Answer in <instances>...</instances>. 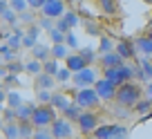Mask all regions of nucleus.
Listing matches in <instances>:
<instances>
[{
	"label": "nucleus",
	"mask_w": 152,
	"mask_h": 139,
	"mask_svg": "<svg viewBox=\"0 0 152 139\" xmlns=\"http://www.w3.org/2000/svg\"><path fill=\"white\" fill-rule=\"evenodd\" d=\"M139 96H141V88L132 81L119 85V90H116V101H119L121 106H137Z\"/></svg>",
	"instance_id": "f257e3e1"
},
{
	"label": "nucleus",
	"mask_w": 152,
	"mask_h": 139,
	"mask_svg": "<svg viewBox=\"0 0 152 139\" xmlns=\"http://www.w3.org/2000/svg\"><path fill=\"white\" fill-rule=\"evenodd\" d=\"M29 121H31L34 128H47V126H54V121H56L54 106H36Z\"/></svg>",
	"instance_id": "f03ea898"
},
{
	"label": "nucleus",
	"mask_w": 152,
	"mask_h": 139,
	"mask_svg": "<svg viewBox=\"0 0 152 139\" xmlns=\"http://www.w3.org/2000/svg\"><path fill=\"white\" fill-rule=\"evenodd\" d=\"M99 92L94 90V88H81L78 90V94H76V106H81L83 110H92V108L99 106Z\"/></svg>",
	"instance_id": "7ed1b4c3"
},
{
	"label": "nucleus",
	"mask_w": 152,
	"mask_h": 139,
	"mask_svg": "<svg viewBox=\"0 0 152 139\" xmlns=\"http://www.w3.org/2000/svg\"><path fill=\"white\" fill-rule=\"evenodd\" d=\"M134 76V70L128 65H119V67H107L105 70V79H110V81H114L116 85H123V83H128L130 79Z\"/></svg>",
	"instance_id": "20e7f679"
},
{
	"label": "nucleus",
	"mask_w": 152,
	"mask_h": 139,
	"mask_svg": "<svg viewBox=\"0 0 152 139\" xmlns=\"http://www.w3.org/2000/svg\"><path fill=\"white\" fill-rule=\"evenodd\" d=\"M94 90L99 92V96L101 99H116V90H119V85L114 81H110V79H99L96 81V85H94Z\"/></svg>",
	"instance_id": "39448f33"
},
{
	"label": "nucleus",
	"mask_w": 152,
	"mask_h": 139,
	"mask_svg": "<svg viewBox=\"0 0 152 139\" xmlns=\"http://www.w3.org/2000/svg\"><path fill=\"white\" fill-rule=\"evenodd\" d=\"M76 121H78V128H81V132H85V135L94 132V130L99 128V117H96L92 110H85Z\"/></svg>",
	"instance_id": "423d86ee"
},
{
	"label": "nucleus",
	"mask_w": 152,
	"mask_h": 139,
	"mask_svg": "<svg viewBox=\"0 0 152 139\" xmlns=\"http://www.w3.org/2000/svg\"><path fill=\"white\" fill-rule=\"evenodd\" d=\"M40 11H43V18H63L65 16V2L63 0H47Z\"/></svg>",
	"instance_id": "0eeeda50"
},
{
	"label": "nucleus",
	"mask_w": 152,
	"mask_h": 139,
	"mask_svg": "<svg viewBox=\"0 0 152 139\" xmlns=\"http://www.w3.org/2000/svg\"><path fill=\"white\" fill-rule=\"evenodd\" d=\"M72 81L76 83L78 88H90V85H96V72L94 70H90V67H85L83 72H76L74 76H72Z\"/></svg>",
	"instance_id": "6e6552de"
},
{
	"label": "nucleus",
	"mask_w": 152,
	"mask_h": 139,
	"mask_svg": "<svg viewBox=\"0 0 152 139\" xmlns=\"http://www.w3.org/2000/svg\"><path fill=\"white\" fill-rule=\"evenodd\" d=\"M52 135H54V139H67V137H72V124H69V119H56V121H54V126H52Z\"/></svg>",
	"instance_id": "1a4fd4ad"
},
{
	"label": "nucleus",
	"mask_w": 152,
	"mask_h": 139,
	"mask_svg": "<svg viewBox=\"0 0 152 139\" xmlns=\"http://www.w3.org/2000/svg\"><path fill=\"white\" fill-rule=\"evenodd\" d=\"M116 130H119L116 124H103V126H99V128L92 132V137L94 139H114L116 137Z\"/></svg>",
	"instance_id": "9d476101"
},
{
	"label": "nucleus",
	"mask_w": 152,
	"mask_h": 139,
	"mask_svg": "<svg viewBox=\"0 0 152 139\" xmlns=\"http://www.w3.org/2000/svg\"><path fill=\"white\" fill-rule=\"evenodd\" d=\"M65 63H67V70H72V72H83L87 67V61L81 56V54H69V56L65 58Z\"/></svg>",
	"instance_id": "9b49d317"
},
{
	"label": "nucleus",
	"mask_w": 152,
	"mask_h": 139,
	"mask_svg": "<svg viewBox=\"0 0 152 139\" xmlns=\"http://www.w3.org/2000/svg\"><path fill=\"white\" fill-rule=\"evenodd\" d=\"M101 63H103L105 67H119V65H123V58H121L116 52H107V54L101 56Z\"/></svg>",
	"instance_id": "f8f14e48"
},
{
	"label": "nucleus",
	"mask_w": 152,
	"mask_h": 139,
	"mask_svg": "<svg viewBox=\"0 0 152 139\" xmlns=\"http://www.w3.org/2000/svg\"><path fill=\"white\" fill-rule=\"evenodd\" d=\"M52 106L58 108V110H67V108L72 106V101L67 99L65 94H54V96H52Z\"/></svg>",
	"instance_id": "ddd939ff"
},
{
	"label": "nucleus",
	"mask_w": 152,
	"mask_h": 139,
	"mask_svg": "<svg viewBox=\"0 0 152 139\" xmlns=\"http://www.w3.org/2000/svg\"><path fill=\"white\" fill-rule=\"evenodd\" d=\"M116 54L121 58H134V47L130 43H119L116 45Z\"/></svg>",
	"instance_id": "4468645a"
},
{
	"label": "nucleus",
	"mask_w": 152,
	"mask_h": 139,
	"mask_svg": "<svg viewBox=\"0 0 152 139\" xmlns=\"http://www.w3.org/2000/svg\"><path fill=\"white\" fill-rule=\"evenodd\" d=\"M31 52H34V58H36V61H40V63L49 61V49L43 47V45H34Z\"/></svg>",
	"instance_id": "2eb2a0df"
},
{
	"label": "nucleus",
	"mask_w": 152,
	"mask_h": 139,
	"mask_svg": "<svg viewBox=\"0 0 152 139\" xmlns=\"http://www.w3.org/2000/svg\"><path fill=\"white\" fill-rule=\"evenodd\" d=\"M0 9H2V20H5V23H14V20H16V11H14V9H9L7 0H2Z\"/></svg>",
	"instance_id": "dca6fc26"
},
{
	"label": "nucleus",
	"mask_w": 152,
	"mask_h": 139,
	"mask_svg": "<svg viewBox=\"0 0 152 139\" xmlns=\"http://www.w3.org/2000/svg\"><path fill=\"white\" fill-rule=\"evenodd\" d=\"M43 72L49 74V76H56V74H58V63H56V58H49V61L43 63Z\"/></svg>",
	"instance_id": "f3484780"
},
{
	"label": "nucleus",
	"mask_w": 152,
	"mask_h": 139,
	"mask_svg": "<svg viewBox=\"0 0 152 139\" xmlns=\"http://www.w3.org/2000/svg\"><path fill=\"white\" fill-rule=\"evenodd\" d=\"M25 70H27L29 74H36V76H40V74H43V63L34 58V61H29L27 65H25Z\"/></svg>",
	"instance_id": "a211bd4d"
},
{
	"label": "nucleus",
	"mask_w": 152,
	"mask_h": 139,
	"mask_svg": "<svg viewBox=\"0 0 152 139\" xmlns=\"http://www.w3.org/2000/svg\"><path fill=\"white\" fill-rule=\"evenodd\" d=\"M99 5L105 14H110V16L116 14V0H99Z\"/></svg>",
	"instance_id": "6ab92c4d"
},
{
	"label": "nucleus",
	"mask_w": 152,
	"mask_h": 139,
	"mask_svg": "<svg viewBox=\"0 0 152 139\" xmlns=\"http://www.w3.org/2000/svg\"><path fill=\"white\" fill-rule=\"evenodd\" d=\"M81 110H83V108H81V106H76V103H74V106H69L67 110H63V112H65V119H78V117L83 115Z\"/></svg>",
	"instance_id": "aec40b11"
},
{
	"label": "nucleus",
	"mask_w": 152,
	"mask_h": 139,
	"mask_svg": "<svg viewBox=\"0 0 152 139\" xmlns=\"http://www.w3.org/2000/svg\"><path fill=\"white\" fill-rule=\"evenodd\" d=\"M137 49H141L143 54H152V40L150 38H139L137 40Z\"/></svg>",
	"instance_id": "412c9836"
},
{
	"label": "nucleus",
	"mask_w": 152,
	"mask_h": 139,
	"mask_svg": "<svg viewBox=\"0 0 152 139\" xmlns=\"http://www.w3.org/2000/svg\"><path fill=\"white\" fill-rule=\"evenodd\" d=\"M134 110H137V112H141V115H143V112H150V110H152V101H150V99L139 101L137 106H134Z\"/></svg>",
	"instance_id": "4be33fe9"
},
{
	"label": "nucleus",
	"mask_w": 152,
	"mask_h": 139,
	"mask_svg": "<svg viewBox=\"0 0 152 139\" xmlns=\"http://www.w3.org/2000/svg\"><path fill=\"white\" fill-rule=\"evenodd\" d=\"M31 139H54L52 130H45V128H38L36 132L31 135Z\"/></svg>",
	"instance_id": "5701e85b"
},
{
	"label": "nucleus",
	"mask_w": 152,
	"mask_h": 139,
	"mask_svg": "<svg viewBox=\"0 0 152 139\" xmlns=\"http://www.w3.org/2000/svg\"><path fill=\"white\" fill-rule=\"evenodd\" d=\"M52 52H54V58H67V56H69L63 43H61V45H54V49H52Z\"/></svg>",
	"instance_id": "b1692460"
},
{
	"label": "nucleus",
	"mask_w": 152,
	"mask_h": 139,
	"mask_svg": "<svg viewBox=\"0 0 152 139\" xmlns=\"http://www.w3.org/2000/svg\"><path fill=\"white\" fill-rule=\"evenodd\" d=\"M49 36H52L54 45H61V43H65V36H63V32H61V29H52V32H49Z\"/></svg>",
	"instance_id": "393cba45"
},
{
	"label": "nucleus",
	"mask_w": 152,
	"mask_h": 139,
	"mask_svg": "<svg viewBox=\"0 0 152 139\" xmlns=\"http://www.w3.org/2000/svg\"><path fill=\"white\" fill-rule=\"evenodd\" d=\"M52 83H54V76H49V74H40L38 76V85L40 88H52Z\"/></svg>",
	"instance_id": "a878e982"
},
{
	"label": "nucleus",
	"mask_w": 152,
	"mask_h": 139,
	"mask_svg": "<svg viewBox=\"0 0 152 139\" xmlns=\"http://www.w3.org/2000/svg\"><path fill=\"white\" fill-rule=\"evenodd\" d=\"M63 20L67 23V27H69V29L78 25V18H76V14H72V11H69V14H65V16H63Z\"/></svg>",
	"instance_id": "bb28decb"
},
{
	"label": "nucleus",
	"mask_w": 152,
	"mask_h": 139,
	"mask_svg": "<svg viewBox=\"0 0 152 139\" xmlns=\"http://www.w3.org/2000/svg\"><path fill=\"white\" fill-rule=\"evenodd\" d=\"M25 7H29V5H27V0H11V9H14L16 14H18V11H23Z\"/></svg>",
	"instance_id": "cd10ccee"
},
{
	"label": "nucleus",
	"mask_w": 152,
	"mask_h": 139,
	"mask_svg": "<svg viewBox=\"0 0 152 139\" xmlns=\"http://www.w3.org/2000/svg\"><path fill=\"white\" fill-rule=\"evenodd\" d=\"M101 52H103V54L112 52V40H110V38H103V40H101Z\"/></svg>",
	"instance_id": "c85d7f7f"
},
{
	"label": "nucleus",
	"mask_w": 152,
	"mask_h": 139,
	"mask_svg": "<svg viewBox=\"0 0 152 139\" xmlns=\"http://www.w3.org/2000/svg\"><path fill=\"white\" fill-rule=\"evenodd\" d=\"M45 2H47V0H27V5L31 7V9H43Z\"/></svg>",
	"instance_id": "c756f323"
},
{
	"label": "nucleus",
	"mask_w": 152,
	"mask_h": 139,
	"mask_svg": "<svg viewBox=\"0 0 152 139\" xmlns=\"http://www.w3.org/2000/svg\"><path fill=\"white\" fill-rule=\"evenodd\" d=\"M69 76H72V70H58V74H56L58 81H67Z\"/></svg>",
	"instance_id": "7c9ffc66"
},
{
	"label": "nucleus",
	"mask_w": 152,
	"mask_h": 139,
	"mask_svg": "<svg viewBox=\"0 0 152 139\" xmlns=\"http://www.w3.org/2000/svg\"><path fill=\"white\" fill-rule=\"evenodd\" d=\"M78 54H81V56H83V58H85V61H87V63H90V61H94V54H92V52H90V49H81V52H78Z\"/></svg>",
	"instance_id": "2f4dec72"
},
{
	"label": "nucleus",
	"mask_w": 152,
	"mask_h": 139,
	"mask_svg": "<svg viewBox=\"0 0 152 139\" xmlns=\"http://www.w3.org/2000/svg\"><path fill=\"white\" fill-rule=\"evenodd\" d=\"M20 70H25V65H23V63H14V65H11V72H14V74H18Z\"/></svg>",
	"instance_id": "473e14b6"
},
{
	"label": "nucleus",
	"mask_w": 152,
	"mask_h": 139,
	"mask_svg": "<svg viewBox=\"0 0 152 139\" xmlns=\"http://www.w3.org/2000/svg\"><path fill=\"white\" fill-rule=\"evenodd\" d=\"M65 43H67V45H72V47H76V38L72 36V34H67V36H65Z\"/></svg>",
	"instance_id": "72a5a7b5"
},
{
	"label": "nucleus",
	"mask_w": 152,
	"mask_h": 139,
	"mask_svg": "<svg viewBox=\"0 0 152 139\" xmlns=\"http://www.w3.org/2000/svg\"><path fill=\"white\" fill-rule=\"evenodd\" d=\"M148 38H150V40H152V32H150V36H148Z\"/></svg>",
	"instance_id": "f704fd0d"
}]
</instances>
